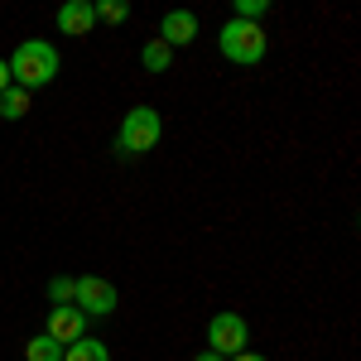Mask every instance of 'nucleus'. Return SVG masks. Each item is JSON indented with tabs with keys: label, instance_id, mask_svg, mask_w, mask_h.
<instances>
[{
	"label": "nucleus",
	"instance_id": "f257e3e1",
	"mask_svg": "<svg viewBox=\"0 0 361 361\" xmlns=\"http://www.w3.org/2000/svg\"><path fill=\"white\" fill-rule=\"evenodd\" d=\"M5 63H10V82L25 87V92L49 87L58 78V49L49 44V39H25L15 54L5 58Z\"/></svg>",
	"mask_w": 361,
	"mask_h": 361
},
{
	"label": "nucleus",
	"instance_id": "f03ea898",
	"mask_svg": "<svg viewBox=\"0 0 361 361\" xmlns=\"http://www.w3.org/2000/svg\"><path fill=\"white\" fill-rule=\"evenodd\" d=\"M159 135H164V116L154 106H135V111H126L121 130H116V154L121 159H140V154H149L159 145Z\"/></svg>",
	"mask_w": 361,
	"mask_h": 361
},
{
	"label": "nucleus",
	"instance_id": "7ed1b4c3",
	"mask_svg": "<svg viewBox=\"0 0 361 361\" xmlns=\"http://www.w3.org/2000/svg\"><path fill=\"white\" fill-rule=\"evenodd\" d=\"M217 44H222V58L226 63H236V68H255L260 58H265V29L260 25H246V20H226L222 34H217Z\"/></svg>",
	"mask_w": 361,
	"mask_h": 361
},
{
	"label": "nucleus",
	"instance_id": "20e7f679",
	"mask_svg": "<svg viewBox=\"0 0 361 361\" xmlns=\"http://www.w3.org/2000/svg\"><path fill=\"white\" fill-rule=\"evenodd\" d=\"M207 352H217V357H236V352H250V323L241 313H217L212 323H207Z\"/></svg>",
	"mask_w": 361,
	"mask_h": 361
},
{
	"label": "nucleus",
	"instance_id": "39448f33",
	"mask_svg": "<svg viewBox=\"0 0 361 361\" xmlns=\"http://www.w3.org/2000/svg\"><path fill=\"white\" fill-rule=\"evenodd\" d=\"M116 304H121V294H116L111 279H102V275H82V279H78L73 308H82L87 318H111Z\"/></svg>",
	"mask_w": 361,
	"mask_h": 361
},
{
	"label": "nucleus",
	"instance_id": "423d86ee",
	"mask_svg": "<svg viewBox=\"0 0 361 361\" xmlns=\"http://www.w3.org/2000/svg\"><path fill=\"white\" fill-rule=\"evenodd\" d=\"M87 323H92V318H87L82 308L63 304V308H49V328H44V333L54 337L58 347H73V342H82V337H87Z\"/></svg>",
	"mask_w": 361,
	"mask_h": 361
},
{
	"label": "nucleus",
	"instance_id": "0eeeda50",
	"mask_svg": "<svg viewBox=\"0 0 361 361\" xmlns=\"http://www.w3.org/2000/svg\"><path fill=\"white\" fill-rule=\"evenodd\" d=\"M197 39V15L193 10H169L164 20H159V44H164L169 54L173 49H188Z\"/></svg>",
	"mask_w": 361,
	"mask_h": 361
},
{
	"label": "nucleus",
	"instance_id": "6e6552de",
	"mask_svg": "<svg viewBox=\"0 0 361 361\" xmlns=\"http://www.w3.org/2000/svg\"><path fill=\"white\" fill-rule=\"evenodd\" d=\"M54 20H58V29H63L68 39H82V34L97 29V10H92V0H68Z\"/></svg>",
	"mask_w": 361,
	"mask_h": 361
},
{
	"label": "nucleus",
	"instance_id": "1a4fd4ad",
	"mask_svg": "<svg viewBox=\"0 0 361 361\" xmlns=\"http://www.w3.org/2000/svg\"><path fill=\"white\" fill-rule=\"evenodd\" d=\"M25 116H29V92L25 87L0 92V121H25Z\"/></svg>",
	"mask_w": 361,
	"mask_h": 361
},
{
	"label": "nucleus",
	"instance_id": "9d476101",
	"mask_svg": "<svg viewBox=\"0 0 361 361\" xmlns=\"http://www.w3.org/2000/svg\"><path fill=\"white\" fill-rule=\"evenodd\" d=\"M63 361H111V352H106L97 337H82V342L63 347Z\"/></svg>",
	"mask_w": 361,
	"mask_h": 361
},
{
	"label": "nucleus",
	"instance_id": "9b49d317",
	"mask_svg": "<svg viewBox=\"0 0 361 361\" xmlns=\"http://www.w3.org/2000/svg\"><path fill=\"white\" fill-rule=\"evenodd\" d=\"M25 361H63V347H58L49 333H39V337L25 342Z\"/></svg>",
	"mask_w": 361,
	"mask_h": 361
},
{
	"label": "nucleus",
	"instance_id": "f8f14e48",
	"mask_svg": "<svg viewBox=\"0 0 361 361\" xmlns=\"http://www.w3.org/2000/svg\"><path fill=\"white\" fill-rule=\"evenodd\" d=\"M140 63H145L149 73H164L169 63H173V54H169V49H164V44H159V39H149V44L140 49Z\"/></svg>",
	"mask_w": 361,
	"mask_h": 361
},
{
	"label": "nucleus",
	"instance_id": "ddd939ff",
	"mask_svg": "<svg viewBox=\"0 0 361 361\" xmlns=\"http://www.w3.org/2000/svg\"><path fill=\"white\" fill-rule=\"evenodd\" d=\"M73 294H78V279H73V275H58V279H49V299H54V308L73 304Z\"/></svg>",
	"mask_w": 361,
	"mask_h": 361
},
{
	"label": "nucleus",
	"instance_id": "4468645a",
	"mask_svg": "<svg viewBox=\"0 0 361 361\" xmlns=\"http://www.w3.org/2000/svg\"><path fill=\"white\" fill-rule=\"evenodd\" d=\"M92 10H97V20H102V25H121V20L130 15V5H126V0H102V5H92Z\"/></svg>",
	"mask_w": 361,
	"mask_h": 361
},
{
	"label": "nucleus",
	"instance_id": "2eb2a0df",
	"mask_svg": "<svg viewBox=\"0 0 361 361\" xmlns=\"http://www.w3.org/2000/svg\"><path fill=\"white\" fill-rule=\"evenodd\" d=\"M10 87H15V82H10V63L0 58V92H10Z\"/></svg>",
	"mask_w": 361,
	"mask_h": 361
},
{
	"label": "nucleus",
	"instance_id": "dca6fc26",
	"mask_svg": "<svg viewBox=\"0 0 361 361\" xmlns=\"http://www.w3.org/2000/svg\"><path fill=\"white\" fill-rule=\"evenodd\" d=\"M226 361H265L260 352H236V357H226Z\"/></svg>",
	"mask_w": 361,
	"mask_h": 361
},
{
	"label": "nucleus",
	"instance_id": "f3484780",
	"mask_svg": "<svg viewBox=\"0 0 361 361\" xmlns=\"http://www.w3.org/2000/svg\"><path fill=\"white\" fill-rule=\"evenodd\" d=\"M193 361H222V357H217V352H197Z\"/></svg>",
	"mask_w": 361,
	"mask_h": 361
}]
</instances>
